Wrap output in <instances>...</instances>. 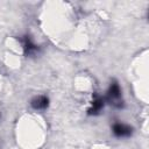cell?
I'll use <instances>...</instances> for the list:
<instances>
[{
  "instance_id": "cell-1",
  "label": "cell",
  "mask_w": 149,
  "mask_h": 149,
  "mask_svg": "<svg viewBox=\"0 0 149 149\" xmlns=\"http://www.w3.org/2000/svg\"><path fill=\"white\" fill-rule=\"evenodd\" d=\"M113 132H114L115 135L122 137V136H128V135H130L132 128L128 127V126H126V125H122V123H116V125L113 126Z\"/></svg>"
},
{
  "instance_id": "cell-2",
  "label": "cell",
  "mask_w": 149,
  "mask_h": 149,
  "mask_svg": "<svg viewBox=\"0 0 149 149\" xmlns=\"http://www.w3.org/2000/svg\"><path fill=\"white\" fill-rule=\"evenodd\" d=\"M33 107L36 109H41V108H45L48 106V99L45 97H37L33 100L31 102Z\"/></svg>"
},
{
  "instance_id": "cell-3",
  "label": "cell",
  "mask_w": 149,
  "mask_h": 149,
  "mask_svg": "<svg viewBox=\"0 0 149 149\" xmlns=\"http://www.w3.org/2000/svg\"><path fill=\"white\" fill-rule=\"evenodd\" d=\"M108 95H109V98H112V99H118V98H119V95H120V87H119L118 84H112V85H111Z\"/></svg>"
}]
</instances>
